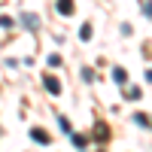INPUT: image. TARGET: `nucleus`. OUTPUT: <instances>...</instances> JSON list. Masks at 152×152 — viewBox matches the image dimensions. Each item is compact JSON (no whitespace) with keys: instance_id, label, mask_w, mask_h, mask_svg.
<instances>
[{"instance_id":"f257e3e1","label":"nucleus","mask_w":152,"mask_h":152,"mask_svg":"<svg viewBox=\"0 0 152 152\" xmlns=\"http://www.w3.org/2000/svg\"><path fill=\"white\" fill-rule=\"evenodd\" d=\"M21 24L28 31H37V28H40V15H34V12H21Z\"/></svg>"},{"instance_id":"f03ea898","label":"nucleus","mask_w":152,"mask_h":152,"mask_svg":"<svg viewBox=\"0 0 152 152\" xmlns=\"http://www.w3.org/2000/svg\"><path fill=\"white\" fill-rule=\"evenodd\" d=\"M43 85H46V91H49V94H55V97L61 94V82L55 79V76H43Z\"/></svg>"},{"instance_id":"7ed1b4c3","label":"nucleus","mask_w":152,"mask_h":152,"mask_svg":"<svg viewBox=\"0 0 152 152\" xmlns=\"http://www.w3.org/2000/svg\"><path fill=\"white\" fill-rule=\"evenodd\" d=\"M31 137H34V140H37V143H43V146L49 143V134H46L43 128H31Z\"/></svg>"},{"instance_id":"20e7f679","label":"nucleus","mask_w":152,"mask_h":152,"mask_svg":"<svg viewBox=\"0 0 152 152\" xmlns=\"http://www.w3.org/2000/svg\"><path fill=\"white\" fill-rule=\"evenodd\" d=\"M113 79H116L119 85H125V82H128V73H125V67H113Z\"/></svg>"},{"instance_id":"39448f33","label":"nucleus","mask_w":152,"mask_h":152,"mask_svg":"<svg viewBox=\"0 0 152 152\" xmlns=\"http://www.w3.org/2000/svg\"><path fill=\"white\" fill-rule=\"evenodd\" d=\"M134 122L140 125V128H149V131H152V119H149V116H143V113H134Z\"/></svg>"},{"instance_id":"423d86ee","label":"nucleus","mask_w":152,"mask_h":152,"mask_svg":"<svg viewBox=\"0 0 152 152\" xmlns=\"http://www.w3.org/2000/svg\"><path fill=\"white\" fill-rule=\"evenodd\" d=\"M58 12L61 15H70L73 12V0H58Z\"/></svg>"},{"instance_id":"0eeeda50","label":"nucleus","mask_w":152,"mask_h":152,"mask_svg":"<svg viewBox=\"0 0 152 152\" xmlns=\"http://www.w3.org/2000/svg\"><path fill=\"white\" fill-rule=\"evenodd\" d=\"M94 137H97V140H107V137H110V131H107V125H97V131H94Z\"/></svg>"},{"instance_id":"6e6552de","label":"nucleus","mask_w":152,"mask_h":152,"mask_svg":"<svg viewBox=\"0 0 152 152\" xmlns=\"http://www.w3.org/2000/svg\"><path fill=\"white\" fill-rule=\"evenodd\" d=\"M58 125H61V131H64V134H73V131H70V122H67L64 116H58Z\"/></svg>"},{"instance_id":"1a4fd4ad","label":"nucleus","mask_w":152,"mask_h":152,"mask_svg":"<svg viewBox=\"0 0 152 152\" xmlns=\"http://www.w3.org/2000/svg\"><path fill=\"white\" fill-rule=\"evenodd\" d=\"M82 40H91V24H82V31H79Z\"/></svg>"},{"instance_id":"9d476101","label":"nucleus","mask_w":152,"mask_h":152,"mask_svg":"<svg viewBox=\"0 0 152 152\" xmlns=\"http://www.w3.org/2000/svg\"><path fill=\"white\" fill-rule=\"evenodd\" d=\"M70 140H73V146H76V149H82V146H85V137H76V134H70Z\"/></svg>"},{"instance_id":"9b49d317","label":"nucleus","mask_w":152,"mask_h":152,"mask_svg":"<svg viewBox=\"0 0 152 152\" xmlns=\"http://www.w3.org/2000/svg\"><path fill=\"white\" fill-rule=\"evenodd\" d=\"M0 28L9 31V28H12V18H9V15H0Z\"/></svg>"},{"instance_id":"f8f14e48","label":"nucleus","mask_w":152,"mask_h":152,"mask_svg":"<svg viewBox=\"0 0 152 152\" xmlns=\"http://www.w3.org/2000/svg\"><path fill=\"white\" fill-rule=\"evenodd\" d=\"M143 15H146V18H152V3H143Z\"/></svg>"},{"instance_id":"ddd939ff","label":"nucleus","mask_w":152,"mask_h":152,"mask_svg":"<svg viewBox=\"0 0 152 152\" xmlns=\"http://www.w3.org/2000/svg\"><path fill=\"white\" fill-rule=\"evenodd\" d=\"M146 79H149V82H152V67H149V70H146Z\"/></svg>"},{"instance_id":"4468645a","label":"nucleus","mask_w":152,"mask_h":152,"mask_svg":"<svg viewBox=\"0 0 152 152\" xmlns=\"http://www.w3.org/2000/svg\"><path fill=\"white\" fill-rule=\"evenodd\" d=\"M100 152H104V149H100Z\"/></svg>"}]
</instances>
